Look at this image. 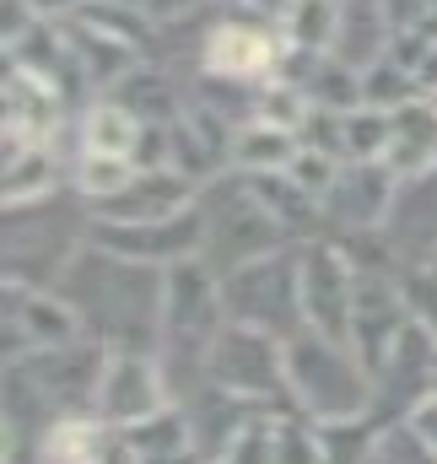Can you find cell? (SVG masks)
<instances>
[{"mask_svg":"<svg viewBox=\"0 0 437 464\" xmlns=\"http://www.w3.org/2000/svg\"><path fill=\"white\" fill-rule=\"evenodd\" d=\"M335 27H340V0H303L286 16V33H292L297 49H329Z\"/></svg>","mask_w":437,"mask_h":464,"instance_id":"obj_22","label":"cell"},{"mask_svg":"<svg viewBox=\"0 0 437 464\" xmlns=\"http://www.w3.org/2000/svg\"><path fill=\"white\" fill-rule=\"evenodd\" d=\"M124 438H130V449H135V459H168V454H184L189 449V427H184V416L179 411H157L151 421H141V427H124Z\"/></svg>","mask_w":437,"mask_h":464,"instance_id":"obj_19","label":"cell"},{"mask_svg":"<svg viewBox=\"0 0 437 464\" xmlns=\"http://www.w3.org/2000/svg\"><path fill=\"white\" fill-rule=\"evenodd\" d=\"M98 411L113 427H141L157 411H168L162 372L146 362V351H109V367L98 383Z\"/></svg>","mask_w":437,"mask_h":464,"instance_id":"obj_9","label":"cell"},{"mask_svg":"<svg viewBox=\"0 0 437 464\" xmlns=\"http://www.w3.org/2000/svg\"><path fill=\"white\" fill-rule=\"evenodd\" d=\"M200 211H206V248H211V265L221 276L265 259L286 237L281 217L259 200V189H217Z\"/></svg>","mask_w":437,"mask_h":464,"instance_id":"obj_3","label":"cell"},{"mask_svg":"<svg viewBox=\"0 0 437 464\" xmlns=\"http://www.w3.org/2000/svg\"><path fill=\"white\" fill-rule=\"evenodd\" d=\"M92 237L119 254V259H141V265H184L189 254L206 248V211L189 206L184 217L168 222H98Z\"/></svg>","mask_w":437,"mask_h":464,"instance_id":"obj_6","label":"cell"},{"mask_svg":"<svg viewBox=\"0 0 437 464\" xmlns=\"http://www.w3.org/2000/svg\"><path fill=\"white\" fill-rule=\"evenodd\" d=\"M411 432H416V443L427 449V459H437V394H422V400L411 405Z\"/></svg>","mask_w":437,"mask_h":464,"instance_id":"obj_24","label":"cell"},{"mask_svg":"<svg viewBox=\"0 0 437 464\" xmlns=\"http://www.w3.org/2000/svg\"><path fill=\"white\" fill-rule=\"evenodd\" d=\"M394 184H400V173L389 162H356L351 173L335 179V189L325 195V211L335 222H345V227H373V222L389 217Z\"/></svg>","mask_w":437,"mask_h":464,"instance_id":"obj_11","label":"cell"},{"mask_svg":"<svg viewBox=\"0 0 437 464\" xmlns=\"http://www.w3.org/2000/svg\"><path fill=\"white\" fill-rule=\"evenodd\" d=\"M351 314H356V270L340 248L303 254V324L329 341L351 346Z\"/></svg>","mask_w":437,"mask_h":464,"instance_id":"obj_7","label":"cell"},{"mask_svg":"<svg viewBox=\"0 0 437 464\" xmlns=\"http://www.w3.org/2000/svg\"><path fill=\"white\" fill-rule=\"evenodd\" d=\"M281 44L265 33V27H248V22H227L206 38V71L227 76V82H254V76H270Z\"/></svg>","mask_w":437,"mask_h":464,"instance_id":"obj_12","label":"cell"},{"mask_svg":"<svg viewBox=\"0 0 437 464\" xmlns=\"http://www.w3.org/2000/svg\"><path fill=\"white\" fill-rule=\"evenodd\" d=\"M286 389L297 394L303 411H314L329 427H351L373 416V367L351 346L329 341L319 330H303L286 341Z\"/></svg>","mask_w":437,"mask_h":464,"instance_id":"obj_1","label":"cell"},{"mask_svg":"<svg viewBox=\"0 0 437 464\" xmlns=\"http://www.w3.org/2000/svg\"><path fill=\"white\" fill-rule=\"evenodd\" d=\"M206 378L221 394H276L286 389V341L254 324H227L206 351Z\"/></svg>","mask_w":437,"mask_h":464,"instance_id":"obj_4","label":"cell"},{"mask_svg":"<svg viewBox=\"0 0 437 464\" xmlns=\"http://www.w3.org/2000/svg\"><path fill=\"white\" fill-rule=\"evenodd\" d=\"M432 394H437V367H432Z\"/></svg>","mask_w":437,"mask_h":464,"instance_id":"obj_27","label":"cell"},{"mask_svg":"<svg viewBox=\"0 0 437 464\" xmlns=\"http://www.w3.org/2000/svg\"><path fill=\"white\" fill-rule=\"evenodd\" d=\"M189 206H200V189L173 173V168H141L113 200L98 206V222H168V217H184Z\"/></svg>","mask_w":437,"mask_h":464,"instance_id":"obj_10","label":"cell"},{"mask_svg":"<svg viewBox=\"0 0 437 464\" xmlns=\"http://www.w3.org/2000/svg\"><path fill=\"white\" fill-rule=\"evenodd\" d=\"M141 168H135V157H103V151H87L82 157V168H76V189L87 195V200H113L130 179H135Z\"/></svg>","mask_w":437,"mask_h":464,"instance_id":"obj_21","label":"cell"},{"mask_svg":"<svg viewBox=\"0 0 437 464\" xmlns=\"http://www.w3.org/2000/svg\"><path fill=\"white\" fill-rule=\"evenodd\" d=\"M248 5H254V11H265V16H281V22H286L303 0H248Z\"/></svg>","mask_w":437,"mask_h":464,"instance_id":"obj_26","label":"cell"},{"mask_svg":"<svg viewBox=\"0 0 437 464\" xmlns=\"http://www.w3.org/2000/svg\"><path fill=\"white\" fill-rule=\"evenodd\" d=\"M146 11H157V16H184V11H195L200 0H141Z\"/></svg>","mask_w":437,"mask_h":464,"instance_id":"obj_25","label":"cell"},{"mask_svg":"<svg viewBox=\"0 0 437 464\" xmlns=\"http://www.w3.org/2000/svg\"><path fill=\"white\" fill-rule=\"evenodd\" d=\"M340 130H345V151L356 162H389V146H394V114L362 103L351 114H340Z\"/></svg>","mask_w":437,"mask_h":464,"instance_id":"obj_17","label":"cell"},{"mask_svg":"<svg viewBox=\"0 0 437 464\" xmlns=\"http://www.w3.org/2000/svg\"><path fill=\"white\" fill-rule=\"evenodd\" d=\"M146 140V119L135 109H124L119 98L98 103L87 124H82V146L87 151H103V157H135V146Z\"/></svg>","mask_w":437,"mask_h":464,"instance_id":"obj_16","label":"cell"},{"mask_svg":"<svg viewBox=\"0 0 437 464\" xmlns=\"http://www.w3.org/2000/svg\"><path fill=\"white\" fill-rule=\"evenodd\" d=\"M49 184H54V173H49V151H44V140H33L27 157H22V146H5V206H22V195L38 200Z\"/></svg>","mask_w":437,"mask_h":464,"instance_id":"obj_18","label":"cell"},{"mask_svg":"<svg viewBox=\"0 0 437 464\" xmlns=\"http://www.w3.org/2000/svg\"><path fill=\"white\" fill-rule=\"evenodd\" d=\"M217 286H211V270L200 259H184L168 270V297H162V335L168 346L195 356L206 367V351L217 341Z\"/></svg>","mask_w":437,"mask_h":464,"instance_id":"obj_5","label":"cell"},{"mask_svg":"<svg viewBox=\"0 0 437 464\" xmlns=\"http://www.w3.org/2000/svg\"><path fill=\"white\" fill-rule=\"evenodd\" d=\"M389 168L400 179H422L437 168V103H405L394 109V146H389Z\"/></svg>","mask_w":437,"mask_h":464,"instance_id":"obj_14","label":"cell"},{"mask_svg":"<svg viewBox=\"0 0 437 464\" xmlns=\"http://www.w3.org/2000/svg\"><path fill=\"white\" fill-rule=\"evenodd\" d=\"M221 464H329V449L297 416H248L221 449Z\"/></svg>","mask_w":437,"mask_h":464,"instance_id":"obj_8","label":"cell"},{"mask_svg":"<svg viewBox=\"0 0 437 464\" xmlns=\"http://www.w3.org/2000/svg\"><path fill=\"white\" fill-rule=\"evenodd\" d=\"M394 27L384 0H340V27H335V60H345L351 71L378 65L384 33Z\"/></svg>","mask_w":437,"mask_h":464,"instance_id":"obj_13","label":"cell"},{"mask_svg":"<svg viewBox=\"0 0 437 464\" xmlns=\"http://www.w3.org/2000/svg\"><path fill=\"white\" fill-rule=\"evenodd\" d=\"M286 179H292L297 189H308L314 200H325L329 189H335V179H340V168L329 162V151H319V146H303V151L292 157V168H286Z\"/></svg>","mask_w":437,"mask_h":464,"instance_id":"obj_23","label":"cell"},{"mask_svg":"<svg viewBox=\"0 0 437 464\" xmlns=\"http://www.w3.org/2000/svg\"><path fill=\"white\" fill-rule=\"evenodd\" d=\"M362 98H367L373 109L394 114V109L416 103V76H411L400 60H378V65H367V71H362Z\"/></svg>","mask_w":437,"mask_h":464,"instance_id":"obj_20","label":"cell"},{"mask_svg":"<svg viewBox=\"0 0 437 464\" xmlns=\"http://www.w3.org/2000/svg\"><path fill=\"white\" fill-rule=\"evenodd\" d=\"M221 303L232 324H254L265 335H292L303 324V259L265 254L232 276H221Z\"/></svg>","mask_w":437,"mask_h":464,"instance_id":"obj_2","label":"cell"},{"mask_svg":"<svg viewBox=\"0 0 437 464\" xmlns=\"http://www.w3.org/2000/svg\"><path fill=\"white\" fill-rule=\"evenodd\" d=\"M297 151H303V146H297V130H292V124H276V119H254V124H243V130L232 135V162H238L243 173H254V179L286 173Z\"/></svg>","mask_w":437,"mask_h":464,"instance_id":"obj_15","label":"cell"}]
</instances>
